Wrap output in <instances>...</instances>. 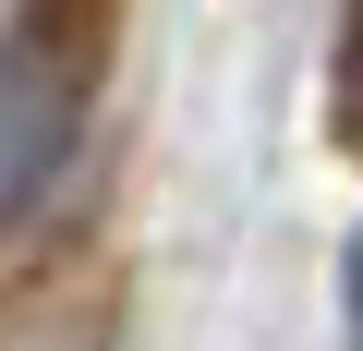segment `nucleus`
Wrapping results in <instances>:
<instances>
[{"label": "nucleus", "mask_w": 363, "mask_h": 351, "mask_svg": "<svg viewBox=\"0 0 363 351\" xmlns=\"http://www.w3.org/2000/svg\"><path fill=\"white\" fill-rule=\"evenodd\" d=\"M339 121L363 133V0H351V25H339Z\"/></svg>", "instance_id": "2"}, {"label": "nucleus", "mask_w": 363, "mask_h": 351, "mask_svg": "<svg viewBox=\"0 0 363 351\" xmlns=\"http://www.w3.org/2000/svg\"><path fill=\"white\" fill-rule=\"evenodd\" d=\"M339 315H351V339H363V230L339 243Z\"/></svg>", "instance_id": "3"}, {"label": "nucleus", "mask_w": 363, "mask_h": 351, "mask_svg": "<svg viewBox=\"0 0 363 351\" xmlns=\"http://www.w3.org/2000/svg\"><path fill=\"white\" fill-rule=\"evenodd\" d=\"M109 49H121V0H13V25H0V243L73 169Z\"/></svg>", "instance_id": "1"}]
</instances>
